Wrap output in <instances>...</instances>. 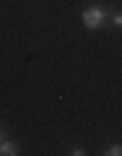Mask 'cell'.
<instances>
[{
  "mask_svg": "<svg viewBox=\"0 0 122 156\" xmlns=\"http://www.w3.org/2000/svg\"><path fill=\"white\" fill-rule=\"evenodd\" d=\"M104 154H106V156H122V146H120V143H114V146H109Z\"/></svg>",
  "mask_w": 122,
  "mask_h": 156,
  "instance_id": "3957f363",
  "label": "cell"
},
{
  "mask_svg": "<svg viewBox=\"0 0 122 156\" xmlns=\"http://www.w3.org/2000/svg\"><path fill=\"white\" fill-rule=\"evenodd\" d=\"M0 154L3 156H16L18 154V146L13 140H0Z\"/></svg>",
  "mask_w": 122,
  "mask_h": 156,
  "instance_id": "7a4b0ae2",
  "label": "cell"
},
{
  "mask_svg": "<svg viewBox=\"0 0 122 156\" xmlns=\"http://www.w3.org/2000/svg\"><path fill=\"white\" fill-rule=\"evenodd\" d=\"M70 154H73V156H86V151L81 148V146H73V148H70Z\"/></svg>",
  "mask_w": 122,
  "mask_h": 156,
  "instance_id": "5b68a950",
  "label": "cell"
},
{
  "mask_svg": "<svg viewBox=\"0 0 122 156\" xmlns=\"http://www.w3.org/2000/svg\"><path fill=\"white\" fill-rule=\"evenodd\" d=\"M104 18H106V8H101V5H89L81 13V21H83V26L89 29V31H96V29L104 23Z\"/></svg>",
  "mask_w": 122,
  "mask_h": 156,
  "instance_id": "6da1fadb",
  "label": "cell"
},
{
  "mask_svg": "<svg viewBox=\"0 0 122 156\" xmlns=\"http://www.w3.org/2000/svg\"><path fill=\"white\" fill-rule=\"evenodd\" d=\"M112 23L114 29H122V13H112Z\"/></svg>",
  "mask_w": 122,
  "mask_h": 156,
  "instance_id": "277c9868",
  "label": "cell"
},
{
  "mask_svg": "<svg viewBox=\"0 0 122 156\" xmlns=\"http://www.w3.org/2000/svg\"><path fill=\"white\" fill-rule=\"evenodd\" d=\"M0 140H5V130L3 128H0Z\"/></svg>",
  "mask_w": 122,
  "mask_h": 156,
  "instance_id": "8992f818",
  "label": "cell"
}]
</instances>
